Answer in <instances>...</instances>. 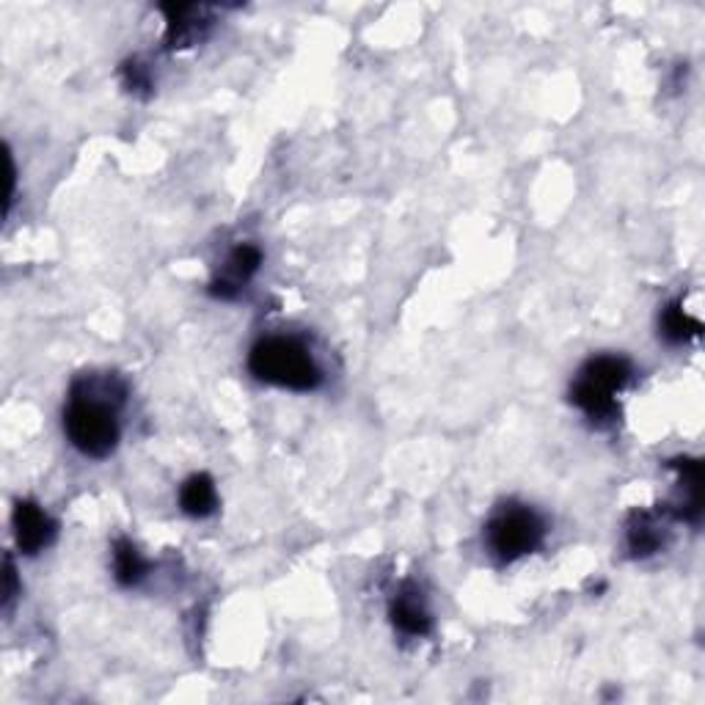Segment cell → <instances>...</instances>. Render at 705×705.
<instances>
[{
  "label": "cell",
  "mask_w": 705,
  "mask_h": 705,
  "mask_svg": "<svg viewBox=\"0 0 705 705\" xmlns=\"http://www.w3.org/2000/svg\"><path fill=\"white\" fill-rule=\"evenodd\" d=\"M701 320L686 314L681 303H669L662 312V334L664 340L673 342V345H684V342L695 340V336H701Z\"/></svg>",
  "instance_id": "obj_11"
},
{
  "label": "cell",
  "mask_w": 705,
  "mask_h": 705,
  "mask_svg": "<svg viewBox=\"0 0 705 705\" xmlns=\"http://www.w3.org/2000/svg\"><path fill=\"white\" fill-rule=\"evenodd\" d=\"M389 615H392V623L409 636H427L433 632V617H430L427 606H424L422 593L416 590H403L397 598L389 606Z\"/></svg>",
  "instance_id": "obj_8"
},
{
  "label": "cell",
  "mask_w": 705,
  "mask_h": 705,
  "mask_svg": "<svg viewBox=\"0 0 705 705\" xmlns=\"http://www.w3.org/2000/svg\"><path fill=\"white\" fill-rule=\"evenodd\" d=\"M249 370L260 381L292 392H314L323 383V372L314 364L312 353L298 340L286 336H268L256 342L249 355Z\"/></svg>",
  "instance_id": "obj_2"
},
{
  "label": "cell",
  "mask_w": 705,
  "mask_h": 705,
  "mask_svg": "<svg viewBox=\"0 0 705 705\" xmlns=\"http://www.w3.org/2000/svg\"><path fill=\"white\" fill-rule=\"evenodd\" d=\"M262 265V251L256 245L243 243L229 254L226 265H223V276H218L210 284V295L221 298V301H234L243 290V284L260 271Z\"/></svg>",
  "instance_id": "obj_6"
},
{
  "label": "cell",
  "mask_w": 705,
  "mask_h": 705,
  "mask_svg": "<svg viewBox=\"0 0 705 705\" xmlns=\"http://www.w3.org/2000/svg\"><path fill=\"white\" fill-rule=\"evenodd\" d=\"M3 578H6V587H3V606H9L11 601L17 598V571H14V563H11V557H6V573H3Z\"/></svg>",
  "instance_id": "obj_14"
},
{
  "label": "cell",
  "mask_w": 705,
  "mask_h": 705,
  "mask_svg": "<svg viewBox=\"0 0 705 705\" xmlns=\"http://www.w3.org/2000/svg\"><path fill=\"white\" fill-rule=\"evenodd\" d=\"M180 504L188 515H193V518H208L218 507L215 483H212L208 474H193V477H188L185 485H182Z\"/></svg>",
  "instance_id": "obj_10"
},
{
  "label": "cell",
  "mask_w": 705,
  "mask_h": 705,
  "mask_svg": "<svg viewBox=\"0 0 705 705\" xmlns=\"http://www.w3.org/2000/svg\"><path fill=\"white\" fill-rule=\"evenodd\" d=\"M632 375V364L623 355H595L573 381V405H578L593 422H612L617 416L615 397L628 386Z\"/></svg>",
  "instance_id": "obj_3"
},
{
  "label": "cell",
  "mask_w": 705,
  "mask_h": 705,
  "mask_svg": "<svg viewBox=\"0 0 705 705\" xmlns=\"http://www.w3.org/2000/svg\"><path fill=\"white\" fill-rule=\"evenodd\" d=\"M14 537L22 554L33 557V554L44 552L56 537V521L39 507L37 502H17L14 507Z\"/></svg>",
  "instance_id": "obj_5"
},
{
  "label": "cell",
  "mask_w": 705,
  "mask_h": 705,
  "mask_svg": "<svg viewBox=\"0 0 705 705\" xmlns=\"http://www.w3.org/2000/svg\"><path fill=\"white\" fill-rule=\"evenodd\" d=\"M122 74H124V85H128L130 91H141V89H149V74L143 67L139 64V61H128V64L122 67Z\"/></svg>",
  "instance_id": "obj_13"
},
{
  "label": "cell",
  "mask_w": 705,
  "mask_h": 705,
  "mask_svg": "<svg viewBox=\"0 0 705 705\" xmlns=\"http://www.w3.org/2000/svg\"><path fill=\"white\" fill-rule=\"evenodd\" d=\"M111 397H124L122 389L113 392V381H78L64 409V430L72 446L85 457H108L119 444V420Z\"/></svg>",
  "instance_id": "obj_1"
},
{
  "label": "cell",
  "mask_w": 705,
  "mask_h": 705,
  "mask_svg": "<svg viewBox=\"0 0 705 705\" xmlns=\"http://www.w3.org/2000/svg\"><path fill=\"white\" fill-rule=\"evenodd\" d=\"M163 14H165V48L169 50L188 48V44H193L197 39H202L204 28L210 26V22L204 20L208 9H202V6H185V3L163 6Z\"/></svg>",
  "instance_id": "obj_7"
},
{
  "label": "cell",
  "mask_w": 705,
  "mask_h": 705,
  "mask_svg": "<svg viewBox=\"0 0 705 705\" xmlns=\"http://www.w3.org/2000/svg\"><path fill=\"white\" fill-rule=\"evenodd\" d=\"M664 546V526L653 513H634L628 521V548L634 557H651Z\"/></svg>",
  "instance_id": "obj_9"
},
{
  "label": "cell",
  "mask_w": 705,
  "mask_h": 705,
  "mask_svg": "<svg viewBox=\"0 0 705 705\" xmlns=\"http://www.w3.org/2000/svg\"><path fill=\"white\" fill-rule=\"evenodd\" d=\"M113 573H117V582L122 587H133L147 576V560L130 541H119L113 548Z\"/></svg>",
  "instance_id": "obj_12"
},
{
  "label": "cell",
  "mask_w": 705,
  "mask_h": 705,
  "mask_svg": "<svg viewBox=\"0 0 705 705\" xmlns=\"http://www.w3.org/2000/svg\"><path fill=\"white\" fill-rule=\"evenodd\" d=\"M543 537H546V526L541 515L524 504H504L485 526V541L498 563H515L537 552Z\"/></svg>",
  "instance_id": "obj_4"
}]
</instances>
